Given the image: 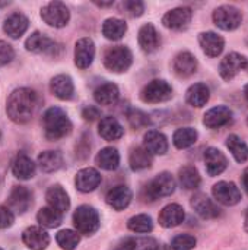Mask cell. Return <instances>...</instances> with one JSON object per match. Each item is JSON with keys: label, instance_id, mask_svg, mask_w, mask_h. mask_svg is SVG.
<instances>
[{"label": "cell", "instance_id": "1", "mask_svg": "<svg viewBox=\"0 0 248 250\" xmlns=\"http://www.w3.org/2000/svg\"><path fill=\"white\" fill-rule=\"evenodd\" d=\"M37 107H38L37 92L29 88H19L9 95L6 111L12 122L22 125L32 119Z\"/></svg>", "mask_w": 248, "mask_h": 250}, {"label": "cell", "instance_id": "2", "mask_svg": "<svg viewBox=\"0 0 248 250\" xmlns=\"http://www.w3.org/2000/svg\"><path fill=\"white\" fill-rule=\"evenodd\" d=\"M42 126L45 132V138L50 141H57L64 138L72 130V122L67 117V114L58 108L51 107L48 108L42 116Z\"/></svg>", "mask_w": 248, "mask_h": 250}, {"label": "cell", "instance_id": "3", "mask_svg": "<svg viewBox=\"0 0 248 250\" xmlns=\"http://www.w3.org/2000/svg\"><path fill=\"white\" fill-rule=\"evenodd\" d=\"M73 224L79 234L92 236L99 229V214L95 208L82 205L73 214Z\"/></svg>", "mask_w": 248, "mask_h": 250}, {"label": "cell", "instance_id": "4", "mask_svg": "<svg viewBox=\"0 0 248 250\" xmlns=\"http://www.w3.org/2000/svg\"><path fill=\"white\" fill-rule=\"evenodd\" d=\"M132 62H133L132 51L124 45L113 47V48L107 50V53L104 56V66L110 72H115V73L126 72L132 66Z\"/></svg>", "mask_w": 248, "mask_h": 250}, {"label": "cell", "instance_id": "5", "mask_svg": "<svg viewBox=\"0 0 248 250\" xmlns=\"http://www.w3.org/2000/svg\"><path fill=\"white\" fill-rule=\"evenodd\" d=\"M172 97L171 85L164 79H153L140 92V98L149 104H158L168 101Z\"/></svg>", "mask_w": 248, "mask_h": 250}, {"label": "cell", "instance_id": "6", "mask_svg": "<svg viewBox=\"0 0 248 250\" xmlns=\"http://www.w3.org/2000/svg\"><path fill=\"white\" fill-rule=\"evenodd\" d=\"M213 22L218 28L224 31H234L241 25L243 13L235 6L225 4L213 12Z\"/></svg>", "mask_w": 248, "mask_h": 250}, {"label": "cell", "instance_id": "7", "mask_svg": "<svg viewBox=\"0 0 248 250\" xmlns=\"http://www.w3.org/2000/svg\"><path fill=\"white\" fill-rule=\"evenodd\" d=\"M41 18L50 26L63 28L70 19V12L61 1H50L41 9Z\"/></svg>", "mask_w": 248, "mask_h": 250}, {"label": "cell", "instance_id": "8", "mask_svg": "<svg viewBox=\"0 0 248 250\" xmlns=\"http://www.w3.org/2000/svg\"><path fill=\"white\" fill-rule=\"evenodd\" d=\"M175 188H177L175 179L170 173H161L146 186V193L151 201H155L158 198H165L172 195Z\"/></svg>", "mask_w": 248, "mask_h": 250}, {"label": "cell", "instance_id": "9", "mask_svg": "<svg viewBox=\"0 0 248 250\" xmlns=\"http://www.w3.org/2000/svg\"><path fill=\"white\" fill-rule=\"evenodd\" d=\"M247 66L248 60L246 56H243L240 53H229L222 59V62L219 64V73L225 81H231Z\"/></svg>", "mask_w": 248, "mask_h": 250}, {"label": "cell", "instance_id": "10", "mask_svg": "<svg viewBox=\"0 0 248 250\" xmlns=\"http://www.w3.org/2000/svg\"><path fill=\"white\" fill-rule=\"evenodd\" d=\"M212 193L215 199L225 207H234L241 201V192L232 182H218L213 186Z\"/></svg>", "mask_w": 248, "mask_h": 250}, {"label": "cell", "instance_id": "11", "mask_svg": "<svg viewBox=\"0 0 248 250\" xmlns=\"http://www.w3.org/2000/svg\"><path fill=\"white\" fill-rule=\"evenodd\" d=\"M95 57V44L91 38L83 37L75 45V63L79 69H88Z\"/></svg>", "mask_w": 248, "mask_h": 250}, {"label": "cell", "instance_id": "12", "mask_svg": "<svg viewBox=\"0 0 248 250\" xmlns=\"http://www.w3.org/2000/svg\"><path fill=\"white\" fill-rule=\"evenodd\" d=\"M101 174L98 170L92 168V167H86L77 171L76 179H75V185L77 188V190L83 192V193H89L94 192L99 183H101Z\"/></svg>", "mask_w": 248, "mask_h": 250}, {"label": "cell", "instance_id": "13", "mask_svg": "<svg viewBox=\"0 0 248 250\" xmlns=\"http://www.w3.org/2000/svg\"><path fill=\"white\" fill-rule=\"evenodd\" d=\"M191 207L196 211V214L205 220H212V218H218L221 215V209L218 208V205L209 199L205 193H197L191 198Z\"/></svg>", "mask_w": 248, "mask_h": 250}, {"label": "cell", "instance_id": "14", "mask_svg": "<svg viewBox=\"0 0 248 250\" xmlns=\"http://www.w3.org/2000/svg\"><path fill=\"white\" fill-rule=\"evenodd\" d=\"M193 18V12L190 7H177L167 12L162 18V23L170 29H181L186 28Z\"/></svg>", "mask_w": 248, "mask_h": 250}, {"label": "cell", "instance_id": "15", "mask_svg": "<svg viewBox=\"0 0 248 250\" xmlns=\"http://www.w3.org/2000/svg\"><path fill=\"white\" fill-rule=\"evenodd\" d=\"M25 47L28 51L32 53H48V54H56V48L57 44L54 40H51L50 37L41 34V32H34L28 37V40L25 41Z\"/></svg>", "mask_w": 248, "mask_h": 250}, {"label": "cell", "instance_id": "16", "mask_svg": "<svg viewBox=\"0 0 248 250\" xmlns=\"http://www.w3.org/2000/svg\"><path fill=\"white\" fill-rule=\"evenodd\" d=\"M232 120V111L231 108L225 105H218L206 111L203 117V125L209 129H219L225 125H228Z\"/></svg>", "mask_w": 248, "mask_h": 250}, {"label": "cell", "instance_id": "17", "mask_svg": "<svg viewBox=\"0 0 248 250\" xmlns=\"http://www.w3.org/2000/svg\"><path fill=\"white\" fill-rule=\"evenodd\" d=\"M205 164L208 174L212 177L222 174L228 167L227 157L216 148H208L205 151Z\"/></svg>", "mask_w": 248, "mask_h": 250}, {"label": "cell", "instance_id": "18", "mask_svg": "<svg viewBox=\"0 0 248 250\" xmlns=\"http://www.w3.org/2000/svg\"><path fill=\"white\" fill-rule=\"evenodd\" d=\"M199 42L203 50V53L209 57H218L225 47V40L218 35L216 32H202L199 35Z\"/></svg>", "mask_w": 248, "mask_h": 250}, {"label": "cell", "instance_id": "19", "mask_svg": "<svg viewBox=\"0 0 248 250\" xmlns=\"http://www.w3.org/2000/svg\"><path fill=\"white\" fill-rule=\"evenodd\" d=\"M107 204L115 209V211H123L126 209L130 202H132V190L124 186V185H120V186H115L108 193H107V198H105Z\"/></svg>", "mask_w": 248, "mask_h": 250}, {"label": "cell", "instance_id": "20", "mask_svg": "<svg viewBox=\"0 0 248 250\" xmlns=\"http://www.w3.org/2000/svg\"><path fill=\"white\" fill-rule=\"evenodd\" d=\"M22 242L31 250H44L50 243V236L41 227H29L23 231Z\"/></svg>", "mask_w": 248, "mask_h": 250}, {"label": "cell", "instance_id": "21", "mask_svg": "<svg viewBox=\"0 0 248 250\" xmlns=\"http://www.w3.org/2000/svg\"><path fill=\"white\" fill-rule=\"evenodd\" d=\"M28 26H29L28 18L20 12H15L6 18L3 29L10 38H19L26 32Z\"/></svg>", "mask_w": 248, "mask_h": 250}, {"label": "cell", "instance_id": "22", "mask_svg": "<svg viewBox=\"0 0 248 250\" xmlns=\"http://www.w3.org/2000/svg\"><path fill=\"white\" fill-rule=\"evenodd\" d=\"M9 205L13 211L23 214L32 205V195L25 186H15L9 196Z\"/></svg>", "mask_w": 248, "mask_h": 250}, {"label": "cell", "instance_id": "23", "mask_svg": "<svg viewBox=\"0 0 248 250\" xmlns=\"http://www.w3.org/2000/svg\"><path fill=\"white\" fill-rule=\"evenodd\" d=\"M186 218V212L181 205L178 204H170L162 208L159 214V224L165 229L177 227L180 226Z\"/></svg>", "mask_w": 248, "mask_h": 250}, {"label": "cell", "instance_id": "24", "mask_svg": "<svg viewBox=\"0 0 248 250\" xmlns=\"http://www.w3.org/2000/svg\"><path fill=\"white\" fill-rule=\"evenodd\" d=\"M139 45L145 53H153L161 45V38L152 23H146L139 31Z\"/></svg>", "mask_w": 248, "mask_h": 250}, {"label": "cell", "instance_id": "25", "mask_svg": "<svg viewBox=\"0 0 248 250\" xmlns=\"http://www.w3.org/2000/svg\"><path fill=\"white\" fill-rule=\"evenodd\" d=\"M145 149L151 155H164L168 151V141L167 136L158 130H149L143 138Z\"/></svg>", "mask_w": 248, "mask_h": 250}, {"label": "cell", "instance_id": "26", "mask_svg": "<svg viewBox=\"0 0 248 250\" xmlns=\"http://www.w3.org/2000/svg\"><path fill=\"white\" fill-rule=\"evenodd\" d=\"M45 199L50 205V208H53L54 211L63 214L69 209L70 207V199L69 195L66 193V190L60 186V185H54L47 190Z\"/></svg>", "mask_w": 248, "mask_h": 250}, {"label": "cell", "instance_id": "27", "mask_svg": "<svg viewBox=\"0 0 248 250\" xmlns=\"http://www.w3.org/2000/svg\"><path fill=\"white\" fill-rule=\"evenodd\" d=\"M51 92L60 100H70L75 94V85L69 75H57L50 83Z\"/></svg>", "mask_w": 248, "mask_h": 250}, {"label": "cell", "instance_id": "28", "mask_svg": "<svg viewBox=\"0 0 248 250\" xmlns=\"http://www.w3.org/2000/svg\"><path fill=\"white\" fill-rule=\"evenodd\" d=\"M12 173L19 180H29L35 174V164L26 154H18L12 163Z\"/></svg>", "mask_w": 248, "mask_h": 250}, {"label": "cell", "instance_id": "29", "mask_svg": "<svg viewBox=\"0 0 248 250\" xmlns=\"http://www.w3.org/2000/svg\"><path fill=\"white\" fill-rule=\"evenodd\" d=\"M175 73L181 78H189L197 70V60L190 51H183L174 59L172 64Z\"/></svg>", "mask_w": 248, "mask_h": 250}, {"label": "cell", "instance_id": "30", "mask_svg": "<svg viewBox=\"0 0 248 250\" xmlns=\"http://www.w3.org/2000/svg\"><path fill=\"white\" fill-rule=\"evenodd\" d=\"M98 132H99L101 138H104L105 141H117L123 136L124 129L115 117L107 116V117L101 119Z\"/></svg>", "mask_w": 248, "mask_h": 250}, {"label": "cell", "instance_id": "31", "mask_svg": "<svg viewBox=\"0 0 248 250\" xmlns=\"http://www.w3.org/2000/svg\"><path fill=\"white\" fill-rule=\"evenodd\" d=\"M118 97H120L118 86L113 82L99 85L94 92V98L99 105H113L114 103H117Z\"/></svg>", "mask_w": 248, "mask_h": 250}, {"label": "cell", "instance_id": "32", "mask_svg": "<svg viewBox=\"0 0 248 250\" xmlns=\"http://www.w3.org/2000/svg\"><path fill=\"white\" fill-rule=\"evenodd\" d=\"M209 98H210V91L206 86V83H194L187 89V94H186L187 103L197 108L206 105Z\"/></svg>", "mask_w": 248, "mask_h": 250}, {"label": "cell", "instance_id": "33", "mask_svg": "<svg viewBox=\"0 0 248 250\" xmlns=\"http://www.w3.org/2000/svg\"><path fill=\"white\" fill-rule=\"evenodd\" d=\"M38 166L44 173H54L63 167V155L58 151H44L38 155Z\"/></svg>", "mask_w": 248, "mask_h": 250}, {"label": "cell", "instance_id": "34", "mask_svg": "<svg viewBox=\"0 0 248 250\" xmlns=\"http://www.w3.org/2000/svg\"><path fill=\"white\" fill-rule=\"evenodd\" d=\"M127 31V25L123 19L118 18H108L102 23V34L107 40H121Z\"/></svg>", "mask_w": 248, "mask_h": 250}, {"label": "cell", "instance_id": "35", "mask_svg": "<svg viewBox=\"0 0 248 250\" xmlns=\"http://www.w3.org/2000/svg\"><path fill=\"white\" fill-rule=\"evenodd\" d=\"M95 161H96L98 167H101L102 170L114 171L120 166V154L115 148L108 146V148H104L98 152Z\"/></svg>", "mask_w": 248, "mask_h": 250}, {"label": "cell", "instance_id": "36", "mask_svg": "<svg viewBox=\"0 0 248 250\" xmlns=\"http://www.w3.org/2000/svg\"><path fill=\"white\" fill-rule=\"evenodd\" d=\"M197 138H199V133L196 129L183 127V129L175 130V133L172 136V142L178 149H186V148H190L191 145H194Z\"/></svg>", "mask_w": 248, "mask_h": 250}, {"label": "cell", "instance_id": "37", "mask_svg": "<svg viewBox=\"0 0 248 250\" xmlns=\"http://www.w3.org/2000/svg\"><path fill=\"white\" fill-rule=\"evenodd\" d=\"M178 179H180V183L181 186L186 189V190H194L200 186V174L197 171L196 167L193 166H186L180 170V174H178Z\"/></svg>", "mask_w": 248, "mask_h": 250}, {"label": "cell", "instance_id": "38", "mask_svg": "<svg viewBox=\"0 0 248 250\" xmlns=\"http://www.w3.org/2000/svg\"><path fill=\"white\" fill-rule=\"evenodd\" d=\"M227 146L229 152L234 155L235 161L246 163L248 160V146L247 144L237 135H229L227 139Z\"/></svg>", "mask_w": 248, "mask_h": 250}, {"label": "cell", "instance_id": "39", "mask_svg": "<svg viewBox=\"0 0 248 250\" xmlns=\"http://www.w3.org/2000/svg\"><path fill=\"white\" fill-rule=\"evenodd\" d=\"M130 167L134 171H140L145 168H149L152 166V155L145 148H134L130 152Z\"/></svg>", "mask_w": 248, "mask_h": 250}, {"label": "cell", "instance_id": "40", "mask_svg": "<svg viewBox=\"0 0 248 250\" xmlns=\"http://www.w3.org/2000/svg\"><path fill=\"white\" fill-rule=\"evenodd\" d=\"M37 221L39 223L41 227L45 229H56L61 224L63 217L60 212L54 211L53 208L47 207V208H41L37 214Z\"/></svg>", "mask_w": 248, "mask_h": 250}, {"label": "cell", "instance_id": "41", "mask_svg": "<svg viewBox=\"0 0 248 250\" xmlns=\"http://www.w3.org/2000/svg\"><path fill=\"white\" fill-rule=\"evenodd\" d=\"M127 227L130 231L137 233V234H148L153 230V223L152 218L146 214H140V215H134L129 220Z\"/></svg>", "mask_w": 248, "mask_h": 250}, {"label": "cell", "instance_id": "42", "mask_svg": "<svg viewBox=\"0 0 248 250\" xmlns=\"http://www.w3.org/2000/svg\"><path fill=\"white\" fill-rule=\"evenodd\" d=\"M56 242L63 250H73L80 243V236L73 230H61L57 233Z\"/></svg>", "mask_w": 248, "mask_h": 250}, {"label": "cell", "instance_id": "43", "mask_svg": "<svg viewBox=\"0 0 248 250\" xmlns=\"http://www.w3.org/2000/svg\"><path fill=\"white\" fill-rule=\"evenodd\" d=\"M197 240L194 236H190V234H180V236H175L172 240H171V249L172 250H191L194 249Z\"/></svg>", "mask_w": 248, "mask_h": 250}, {"label": "cell", "instance_id": "44", "mask_svg": "<svg viewBox=\"0 0 248 250\" xmlns=\"http://www.w3.org/2000/svg\"><path fill=\"white\" fill-rule=\"evenodd\" d=\"M127 119H129L130 126L134 127V129H142V127H146L149 125L148 114H145L140 110H130L127 113Z\"/></svg>", "mask_w": 248, "mask_h": 250}, {"label": "cell", "instance_id": "45", "mask_svg": "<svg viewBox=\"0 0 248 250\" xmlns=\"http://www.w3.org/2000/svg\"><path fill=\"white\" fill-rule=\"evenodd\" d=\"M123 9L130 16H140L145 12V4L139 0H127L123 3Z\"/></svg>", "mask_w": 248, "mask_h": 250}, {"label": "cell", "instance_id": "46", "mask_svg": "<svg viewBox=\"0 0 248 250\" xmlns=\"http://www.w3.org/2000/svg\"><path fill=\"white\" fill-rule=\"evenodd\" d=\"M15 57V50L6 41H0V66L10 63Z\"/></svg>", "mask_w": 248, "mask_h": 250}, {"label": "cell", "instance_id": "47", "mask_svg": "<svg viewBox=\"0 0 248 250\" xmlns=\"http://www.w3.org/2000/svg\"><path fill=\"white\" fill-rule=\"evenodd\" d=\"M13 221H15L13 212L6 207H0V229L10 227L13 224Z\"/></svg>", "mask_w": 248, "mask_h": 250}, {"label": "cell", "instance_id": "48", "mask_svg": "<svg viewBox=\"0 0 248 250\" xmlns=\"http://www.w3.org/2000/svg\"><path fill=\"white\" fill-rule=\"evenodd\" d=\"M114 250H137V240L133 237H126L115 245Z\"/></svg>", "mask_w": 248, "mask_h": 250}, {"label": "cell", "instance_id": "49", "mask_svg": "<svg viewBox=\"0 0 248 250\" xmlns=\"http://www.w3.org/2000/svg\"><path fill=\"white\" fill-rule=\"evenodd\" d=\"M82 116H83L85 120H91V122H92V120L98 119V117L101 116V113H99V110H98L96 107L89 105V107H85V108H83Z\"/></svg>", "mask_w": 248, "mask_h": 250}, {"label": "cell", "instance_id": "50", "mask_svg": "<svg viewBox=\"0 0 248 250\" xmlns=\"http://www.w3.org/2000/svg\"><path fill=\"white\" fill-rule=\"evenodd\" d=\"M148 250H171V248H170V246H167V245H162V243L155 242L151 248H148Z\"/></svg>", "mask_w": 248, "mask_h": 250}, {"label": "cell", "instance_id": "51", "mask_svg": "<svg viewBox=\"0 0 248 250\" xmlns=\"http://www.w3.org/2000/svg\"><path fill=\"white\" fill-rule=\"evenodd\" d=\"M243 185H244L246 190L248 192V167L244 170V173H243Z\"/></svg>", "mask_w": 248, "mask_h": 250}, {"label": "cell", "instance_id": "52", "mask_svg": "<svg viewBox=\"0 0 248 250\" xmlns=\"http://www.w3.org/2000/svg\"><path fill=\"white\" fill-rule=\"evenodd\" d=\"M98 6H101V7H105V6H113L114 4V1L113 0H110V1H95Z\"/></svg>", "mask_w": 248, "mask_h": 250}, {"label": "cell", "instance_id": "53", "mask_svg": "<svg viewBox=\"0 0 248 250\" xmlns=\"http://www.w3.org/2000/svg\"><path fill=\"white\" fill-rule=\"evenodd\" d=\"M244 227H246V231L248 233V209L246 212V218H244Z\"/></svg>", "mask_w": 248, "mask_h": 250}, {"label": "cell", "instance_id": "54", "mask_svg": "<svg viewBox=\"0 0 248 250\" xmlns=\"http://www.w3.org/2000/svg\"><path fill=\"white\" fill-rule=\"evenodd\" d=\"M244 95H246V98L248 100V83L246 85V88H244Z\"/></svg>", "mask_w": 248, "mask_h": 250}, {"label": "cell", "instance_id": "55", "mask_svg": "<svg viewBox=\"0 0 248 250\" xmlns=\"http://www.w3.org/2000/svg\"><path fill=\"white\" fill-rule=\"evenodd\" d=\"M247 125H248V117H247Z\"/></svg>", "mask_w": 248, "mask_h": 250}, {"label": "cell", "instance_id": "56", "mask_svg": "<svg viewBox=\"0 0 248 250\" xmlns=\"http://www.w3.org/2000/svg\"><path fill=\"white\" fill-rule=\"evenodd\" d=\"M0 250H3V249H0Z\"/></svg>", "mask_w": 248, "mask_h": 250}]
</instances>
